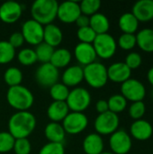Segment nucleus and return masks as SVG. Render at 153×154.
<instances>
[{
    "mask_svg": "<svg viewBox=\"0 0 153 154\" xmlns=\"http://www.w3.org/2000/svg\"><path fill=\"white\" fill-rule=\"evenodd\" d=\"M23 78V72L16 67H9L4 73V80L9 88L21 85Z\"/></svg>",
    "mask_w": 153,
    "mask_h": 154,
    "instance_id": "cd10ccee",
    "label": "nucleus"
},
{
    "mask_svg": "<svg viewBox=\"0 0 153 154\" xmlns=\"http://www.w3.org/2000/svg\"><path fill=\"white\" fill-rule=\"evenodd\" d=\"M36 117L30 111H16L8 120V132L14 139L28 138L36 127Z\"/></svg>",
    "mask_w": 153,
    "mask_h": 154,
    "instance_id": "f257e3e1",
    "label": "nucleus"
},
{
    "mask_svg": "<svg viewBox=\"0 0 153 154\" xmlns=\"http://www.w3.org/2000/svg\"><path fill=\"white\" fill-rule=\"evenodd\" d=\"M13 151L15 154H30L32 151V144L28 138L15 139Z\"/></svg>",
    "mask_w": 153,
    "mask_h": 154,
    "instance_id": "58836bf2",
    "label": "nucleus"
},
{
    "mask_svg": "<svg viewBox=\"0 0 153 154\" xmlns=\"http://www.w3.org/2000/svg\"><path fill=\"white\" fill-rule=\"evenodd\" d=\"M132 14L139 22L147 23L153 19V0H140L132 8Z\"/></svg>",
    "mask_w": 153,
    "mask_h": 154,
    "instance_id": "6ab92c4d",
    "label": "nucleus"
},
{
    "mask_svg": "<svg viewBox=\"0 0 153 154\" xmlns=\"http://www.w3.org/2000/svg\"><path fill=\"white\" fill-rule=\"evenodd\" d=\"M136 45L144 52H153V29L144 28L135 34Z\"/></svg>",
    "mask_w": 153,
    "mask_h": 154,
    "instance_id": "393cba45",
    "label": "nucleus"
},
{
    "mask_svg": "<svg viewBox=\"0 0 153 154\" xmlns=\"http://www.w3.org/2000/svg\"><path fill=\"white\" fill-rule=\"evenodd\" d=\"M35 80L42 88H50L56 84L60 79V72L52 64L42 63L35 71Z\"/></svg>",
    "mask_w": 153,
    "mask_h": 154,
    "instance_id": "f8f14e48",
    "label": "nucleus"
},
{
    "mask_svg": "<svg viewBox=\"0 0 153 154\" xmlns=\"http://www.w3.org/2000/svg\"><path fill=\"white\" fill-rule=\"evenodd\" d=\"M44 26L33 19L26 20L23 25L21 33L23 36L24 42L30 45L37 46L43 42Z\"/></svg>",
    "mask_w": 153,
    "mask_h": 154,
    "instance_id": "9d476101",
    "label": "nucleus"
},
{
    "mask_svg": "<svg viewBox=\"0 0 153 154\" xmlns=\"http://www.w3.org/2000/svg\"><path fill=\"white\" fill-rule=\"evenodd\" d=\"M15 139L9 132H0V153L13 151Z\"/></svg>",
    "mask_w": 153,
    "mask_h": 154,
    "instance_id": "f704fd0d",
    "label": "nucleus"
},
{
    "mask_svg": "<svg viewBox=\"0 0 153 154\" xmlns=\"http://www.w3.org/2000/svg\"><path fill=\"white\" fill-rule=\"evenodd\" d=\"M59 3L56 0H36L31 6L32 19L43 26L52 23L57 18Z\"/></svg>",
    "mask_w": 153,
    "mask_h": 154,
    "instance_id": "7ed1b4c3",
    "label": "nucleus"
},
{
    "mask_svg": "<svg viewBox=\"0 0 153 154\" xmlns=\"http://www.w3.org/2000/svg\"><path fill=\"white\" fill-rule=\"evenodd\" d=\"M147 79L150 82V84L153 87V67L151 68L147 72Z\"/></svg>",
    "mask_w": 153,
    "mask_h": 154,
    "instance_id": "a18cd8bd",
    "label": "nucleus"
},
{
    "mask_svg": "<svg viewBox=\"0 0 153 154\" xmlns=\"http://www.w3.org/2000/svg\"><path fill=\"white\" fill-rule=\"evenodd\" d=\"M84 80L93 88H102L108 82L107 68L100 62L95 61L83 67Z\"/></svg>",
    "mask_w": 153,
    "mask_h": 154,
    "instance_id": "20e7f679",
    "label": "nucleus"
},
{
    "mask_svg": "<svg viewBox=\"0 0 153 154\" xmlns=\"http://www.w3.org/2000/svg\"><path fill=\"white\" fill-rule=\"evenodd\" d=\"M152 98H153V91H152Z\"/></svg>",
    "mask_w": 153,
    "mask_h": 154,
    "instance_id": "de8ad7c7",
    "label": "nucleus"
},
{
    "mask_svg": "<svg viewBox=\"0 0 153 154\" xmlns=\"http://www.w3.org/2000/svg\"><path fill=\"white\" fill-rule=\"evenodd\" d=\"M54 50H55L54 48L48 45L44 42L38 44L37 46H35V49H34V51H35V54L37 57V60L41 62V64L49 63L50 61V59H51Z\"/></svg>",
    "mask_w": 153,
    "mask_h": 154,
    "instance_id": "7c9ffc66",
    "label": "nucleus"
},
{
    "mask_svg": "<svg viewBox=\"0 0 153 154\" xmlns=\"http://www.w3.org/2000/svg\"><path fill=\"white\" fill-rule=\"evenodd\" d=\"M44 135L49 143H63L66 137V133L61 124L50 122L44 128Z\"/></svg>",
    "mask_w": 153,
    "mask_h": 154,
    "instance_id": "5701e85b",
    "label": "nucleus"
},
{
    "mask_svg": "<svg viewBox=\"0 0 153 154\" xmlns=\"http://www.w3.org/2000/svg\"><path fill=\"white\" fill-rule=\"evenodd\" d=\"M89 26L97 35L107 33L110 29V22L106 14L98 12L89 17Z\"/></svg>",
    "mask_w": 153,
    "mask_h": 154,
    "instance_id": "a878e982",
    "label": "nucleus"
},
{
    "mask_svg": "<svg viewBox=\"0 0 153 154\" xmlns=\"http://www.w3.org/2000/svg\"><path fill=\"white\" fill-rule=\"evenodd\" d=\"M121 95L132 103L142 101L146 96V88L142 81L131 78L121 84Z\"/></svg>",
    "mask_w": 153,
    "mask_h": 154,
    "instance_id": "6e6552de",
    "label": "nucleus"
},
{
    "mask_svg": "<svg viewBox=\"0 0 153 154\" xmlns=\"http://www.w3.org/2000/svg\"><path fill=\"white\" fill-rule=\"evenodd\" d=\"M66 104L69 111L83 113L91 104V95L89 91L84 88H74L69 91Z\"/></svg>",
    "mask_w": 153,
    "mask_h": 154,
    "instance_id": "39448f33",
    "label": "nucleus"
},
{
    "mask_svg": "<svg viewBox=\"0 0 153 154\" xmlns=\"http://www.w3.org/2000/svg\"><path fill=\"white\" fill-rule=\"evenodd\" d=\"M39 154H65V147L63 143H48L41 148Z\"/></svg>",
    "mask_w": 153,
    "mask_h": 154,
    "instance_id": "ea45409f",
    "label": "nucleus"
},
{
    "mask_svg": "<svg viewBox=\"0 0 153 154\" xmlns=\"http://www.w3.org/2000/svg\"><path fill=\"white\" fill-rule=\"evenodd\" d=\"M81 14L79 2L65 1L59 4L57 18L63 23L70 24L76 22Z\"/></svg>",
    "mask_w": 153,
    "mask_h": 154,
    "instance_id": "ddd939ff",
    "label": "nucleus"
},
{
    "mask_svg": "<svg viewBox=\"0 0 153 154\" xmlns=\"http://www.w3.org/2000/svg\"><path fill=\"white\" fill-rule=\"evenodd\" d=\"M81 14L88 17L98 13L101 7V2L99 0H83L79 3Z\"/></svg>",
    "mask_w": 153,
    "mask_h": 154,
    "instance_id": "72a5a7b5",
    "label": "nucleus"
},
{
    "mask_svg": "<svg viewBox=\"0 0 153 154\" xmlns=\"http://www.w3.org/2000/svg\"><path fill=\"white\" fill-rule=\"evenodd\" d=\"M129 116L134 121L142 119L146 113V106L143 101H137L132 103L128 110Z\"/></svg>",
    "mask_w": 153,
    "mask_h": 154,
    "instance_id": "c9c22d12",
    "label": "nucleus"
},
{
    "mask_svg": "<svg viewBox=\"0 0 153 154\" xmlns=\"http://www.w3.org/2000/svg\"><path fill=\"white\" fill-rule=\"evenodd\" d=\"M109 147L114 154H127L133 147L131 135L124 130H117L109 137Z\"/></svg>",
    "mask_w": 153,
    "mask_h": 154,
    "instance_id": "9b49d317",
    "label": "nucleus"
},
{
    "mask_svg": "<svg viewBox=\"0 0 153 154\" xmlns=\"http://www.w3.org/2000/svg\"><path fill=\"white\" fill-rule=\"evenodd\" d=\"M124 63L127 65V67L133 70V69H138L142 63V59L140 53L135 52V51H132L130 53H128L125 57V60Z\"/></svg>",
    "mask_w": 153,
    "mask_h": 154,
    "instance_id": "a19ab883",
    "label": "nucleus"
},
{
    "mask_svg": "<svg viewBox=\"0 0 153 154\" xmlns=\"http://www.w3.org/2000/svg\"><path fill=\"white\" fill-rule=\"evenodd\" d=\"M69 113V109L66 102L62 101H53L50 104L47 108V116L50 122L60 123L64 120V118Z\"/></svg>",
    "mask_w": 153,
    "mask_h": 154,
    "instance_id": "4be33fe9",
    "label": "nucleus"
},
{
    "mask_svg": "<svg viewBox=\"0 0 153 154\" xmlns=\"http://www.w3.org/2000/svg\"><path fill=\"white\" fill-rule=\"evenodd\" d=\"M63 40V32L61 29L54 24L50 23L44 26L43 30V42L52 48L58 47Z\"/></svg>",
    "mask_w": 153,
    "mask_h": 154,
    "instance_id": "412c9836",
    "label": "nucleus"
},
{
    "mask_svg": "<svg viewBox=\"0 0 153 154\" xmlns=\"http://www.w3.org/2000/svg\"><path fill=\"white\" fill-rule=\"evenodd\" d=\"M82 148L85 154H101L105 148L103 137L96 133L87 134L83 141Z\"/></svg>",
    "mask_w": 153,
    "mask_h": 154,
    "instance_id": "aec40b11",
    "label": "nucleus"
},
{
    "mask_svg": "<svg viewBox=\"0 0 153 154\" xmlns=\"http://www.w3.org/2000/svg\"><path fill=\"white\" fill-rule=\"evenodd\" d=\"M101 154H114L113 152H103Z\"/></svg>",
    "mask_w": 153,
    "mask_h": 154,
    "instance_id": "49530a36",
    "label": "nucleus"
},
{
    "mask_svg": "<svg viewBox=\"0 0 153 154\" xmlns=\"http://www.w3.org/2000/svg\"><path fill=\"white\" fill-rule=\"evenodd\" d=\"M117 46L124 51H131L136 46V36L135 34L122 33L117 41Z\"/></svg>",
    "mask_w": 153,
    "mask_h": 154,
    "instance_id": "e433bc0d",
    "label": "nucleus"
},
{
    "mask_svg": "<svg viewBox=\"0 0 153 154\" xmlns=\"http://www.w3.org/2000/svg\"><path fill=\"white\" fill-rule=\"evenodd\" d=\"M84 154H85V153H84Z\"/></svg>",
    "mask_w": 153,
    "mask_h": 154,
    "instance_id": "09e8293b",
    "label": "nucleus"
},
{
    "mask_svg": "<svg viewBox=\"0 0 153 154\" xmlns=\"http://www.w3.org/2000/svg\"><path fill=\"white\" fill-rule=\"evenodd\" d=\"M132 70L127 67L124 62L118 61L111 64L107 68L108 80L115 83H124L131 79Z\"/></svg>",
    "mask_w": 153,
    "mask_h": 154,
    "instance_id": "a211bd4d",
    "label": "nucleus"
},
{
    "mask_svg": "<svg viewBox=\"0 0 153 154\" xmlns=\"http://www.w3.org/2000/svg\"><path fill=\"white\" fill-rule=\"evenodd\" d=\"M96 33L92 30L90 26L78 28L77 31V37L79 40V42L83 43H90L92 44L96 37Z\"/></svg>",
    "mask_w": 153,
    "mask_h": 154,
    "instance_id": "4c0bfd02",
    "label": "nucleus"
},
{
    "mask_svg": "<svg viewBox=\"0 0 153 154\" xmlns=\"http://www.w3.org/2000/svg\"><path fill=\"white\" fill-rule=\"evenodd\" d=\"M15 57V49L8 41H0V64H8Z\"/></svg>",
    "mask_w": 153,
    "mask_h": 154,
    "instance_id": "2f4dec72",
    "label": "nucleus"
},
{
    "mask_svg": "<svg viewBox=\"0 0 153 154\" xmlns=\"http://www.w3.org/2000/svg\"><path fill=\"white\" fill-rule=\"evenodd\" d=\"M120 125V118L118 115L107 111L99 114L94 123L96 133L102 135H111L118 130Z\"/></svg>",
    "mask_w": 153,
    "mask_h": 154,
    "instance_id": "0eeeda50",
    "label": "nucleus"
},
{
    "mask_svg": "<svg viewBox=\"0 0 153 154\" xmlns=\"http://www.w3.org/2000/svg\"><path fill=\"white\" fill-rule=\"evenodd\" d=\"M130 135L137 141L144 142L149 140L153 134L151 124L144 119L134 121L130 126Z\"/></svg>",
    "mask_w": 153,
    "mask_h": 154,
    "instance_id": "dca6fc26",
    "label": "nucleus"
},
{
    "mask_svg": "<svg viewBox=\"0 0 153 154\" xmlns=\"http://www.w3.org/2000/svg\"><path fill=\"white\" fill-rule=\"evenodd\" d=\"M74 57L80 66L85 67L96 61L97 56L93 44L79 42L74 49Z\"/></svg>",
    "mask_w": 153,
    "mask_h": 154,
    "instance_id": "2eb2a0df",
    "label": "nucleus"
},
{
    "mask_svg": "<svg viewBox=\"0 0 153 154\" xmlns=\"http://www.w3.org/2000/svg\"><path fill=\"white\" fill-rule=\"evenodd\" d=\"M66 134L76 135L84 132L88 125V118L84 113L69 112L61 122Z\"/></svg>",
    "mask_w": 153,
    "mask_h": 154,
    "instance_id": "1a4fd4ad",
    "label": "nucleus"
},
{
    "mask_svg": "<svg viewBox=\"0 0 153 154\" xmlns=\"http://www.w3.org/2000/svg\"><path fill=\"white\" fill-rule=\"evenodd\" d=\"M96 110L98 112V114H103L107 111H109L108 108V103L106 99H99L96 103Z\"/></svg>",
    "mask_w": 153,
    "mask_h": 154,
    "instance_id": "37998d69",
    "label": "nucleus"
},
{
    "mask_svg": "<svg viewBox=\"0 0 153 154\" xmlns=\"http://www.w3.org/2000/svg\"><path fill=\"white\" fill-rule=\"evenodd\" d=\"M75 23L77 24V26H78V28H83V27L89 26V17L81 14L78 16V18L76 20Z\"/></svg>",
    "mask_w": 153,
    "mask_h": 154,
    "instance_id": "c03bdc74",
    "label": "nucleus"
},
{
    "mask_svg": "<svg viewBox=\"0 0 153 154\" xmlns=\"http://www.w3.org/2000/svg\"><path fill=\"white\" fill-rule=\"evenodd\" d=\"M84 80L83 67L80 65H72L66 68L61 75V83L68 88H77Z\"/></svg>",
    "mask_w": 153,
    "mask_h": 154,
    "instance_id": "f3484780",
    "label": "nucleus"
},
{
    "mask_svg": "<svg viewBox=\"0 0 153 154\" xmlns=\"http://www.w3.org/2000/svg\"><path fill=\"white\" fill-rule=\"evenodd\" d=\"M72 59V54L69 50L66 48L55 49L51 56L50 63L52 64L58 69L69 67Z\"/></svg>",
    "mask_w": 153,
    "mask_h": 154,
    "instance_id": "bb28decb",
    "label": "nucleus"
},
{
    "mask_svg": "<svg viewBox=\"0 0 153 154\" xmlns=\"http://www.w3.org/2000/svg\"><path fill=\"white\" fill-rule=\"evenodd\" d=\"M92 44L96 56L103 60L111 59L117 50V42L115 39L108 32L96 35Z\"/></svg>",
    "mask_w": 153,
    "mask_h": 154,
    "instance_id": "423d86ee",
    "label": "nucleus"
},
{
    "mask_svg": "<svg viewBox=\"0 0 153 154\" xmlns=\"http://www.w3.org/2000/svg\"><path fill=\"white\" fill-rule=\"evenodd\" d=\"M139 23L140 22L132 14V12H126L123 14L118 20V25L123 33L134 34L138 31Z\"/></svg>",
    "mask_w": 153,
    "mask_h": 154,
    "instance_id": "b1692460",
    "label": "nucleus"
},
{
    "mask_svg": "<svg viewBox=\"0 0 153 154\" xmlns=\"http://www.w3.org/2000/svg\"><path fill=\"white\" fill-rule=\"evenodd\" d=\"M17 60L23 66H32L38 61L34 50L31 48L21 49L17 53Z\"/></svg>",
    "mask_w": 153,
    "mask_h": 154,
    "instance_id": "473e14b6",
    "label": "nucleus"
},
{
    "mask_svg": "<svg viewBox=\"0 0 153 154\" xmlns=\"http://www.w3.org/2000/svg\"><path fill=\"white\" fill-rule=\"evenodd\" d=\"M8 105L16 111H29L34 102L32 92L23 85L8 88L6 92Z\"/></svg>",
    "mask_w": 153,
    "mask_h": 154,
    "instance_id": "f03ea898",
    "label": "nucleus"
},
{
    "mask_svg": "<svg viewBox=\"0 0 153 154\" xmlns=\"http://www.w3.org/2000/svg\"><path fill=\"white\" fill-rule=\"evenodd\" d=\"M23 14V6L15 1H7L0 5V20L7 24L17 22Z\"/></svg>",
    "mask_w": 153,
    "mask_h": 154,
    "instance_id": "4468645a",
    "label": "nucleus"
},
{
    "mask_svg": "<svg viewBox=\"0 0 153 154\" xmlns=\"http://www.w3.org/2000/svg\"><path fill=\"white\" fill-rule=\"evenodd\" d=\"M8 42L14 48H20L23 46V44L25 42H24V39H23V34L21 33V32H13L10 37H9V40H8Z\"/></svg>",
    "mask_w": 153,
    "mask_h": 154,
    "instance_id": "79ce46f5",
    "label": "nucleus"
},
{
    "mask_svg": "<svg viewBox=\"0 0 153 154\" xmlns=\"http://www.w3.org/2000/svg\"><path fill=\"white\" fill-rule=\"evenodd\" d=\"M107 103L109 111L116 115L122 113L127 107V100L121 94H115L111 96L108 98Z\"/></svg>",
    "mask_w": 153,
    "mask_h": 154,
    "instance_id": "c85d7f7f",
    "label": "nucleus"
},
{
    "mask_svg": "<svg viewBox=\"0 0 153 154\" xmlns=\"http://www.w3.org/2000/svg\"><path fill=\"white\" fill-rule=\"evenodd\" d=\"M69 88L61 82H57L50 88V96L53 101L66 102L69 94Z\"/></svg>",
    "mask_w": 153,
    "mask_h": 154,
    "instance_id": "c756f323",
    "label": "nucleus"
}]
</instances>
